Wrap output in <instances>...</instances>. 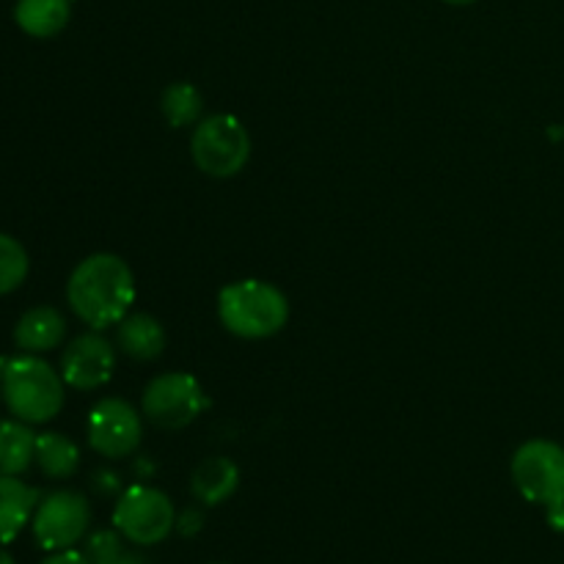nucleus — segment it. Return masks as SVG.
Returning a JSON list of instances; mask_svg holds the SVG:
<instances>
[{"mask_svg": "<svg viewBox=\"0 0 564 564\" xmlns=\"http://www.w3.org/2000/svg\"><path fill=\"white\" fill-rule=\"evenodd\" d=\"M66 301L88 328L102 330L119 325L135 303V273L116 253H91L72 270Z\"/></svg>", "mask_w": 564, "mask_h": 564, "instance_id": "obj_1", "label": "nucleus"}, {"mask_svg": "<svg viewBox=\"0 0 564 564\" xmlns=\"http://www.w3.org/2000/svg\"><path fill=\"white\" fill-rule=\"evenodd\" d=\"M64 375L36 356L11 358L0 369V391L14 419L25 424H47L61 413L66 400Z\"/></svg>", "mask_w": 564, "mask_h": 564, "instance_id": "obj_2", "label": "nucleus"}, {"mask_svg": "<svg viewBox=\"0 0 564 564\" xmlns=\"http://www.w3.org/2000/svg\"><path fill=\"white\" fill-rule=\"evenodd\" d=\"M218 317L224 328L240 339H268L284 330L290 301L270 281H231L218 295Z\"/></svg>", "mask_w": 564, "mask_h": 564, "instance_id": "obj_3", "label": "nucleus"}, {"mask_svg": "<svg viewBox=\"0 0 564 564\" xmlns=\"http://www.w3.org/2000/svg\"><path fill=\"white\" fill-rule=\"evenodd\" d=\"M191 154L202 174L229 180V176L240 174L251 160V135L235 116H209V119L198 121L193 130Z\"/></svg>", "mask_w": 564, "mask_h": 564, "instance_id": "obj_4", "label": "nucleus"}, {"mask_svg": "<svg viewBox=\"0 0 564 564\" xmlns=\"http://www.w3.org/2000/svg\"><path fill=\"white\" fill-rule=\"evenodd\" d=\"M512 482L532 505L554 510L564 505V446L534 438L512 455Z\"/></svg>", "mask_w": 564, "mask_h": 564, "instance_id": "obj_5", "label": "nucleus"}, {"mask_svg": "<svg viewBox=\"0 0 564 564\" xmlns=\"http://www.w3.org/2000/svg\"><path fill=\"white\" fill-rule=\"evenodd\" d=\"M113 527L135 545H158L176 529L174 501L158 488L132 485L119 496L113 510Z\"/></svg>", "mask_w": 564, "mask_h": 564, "instance_id": "obj_6", "label": "nucleus"}, {"mask_svg": "<svg viewBox=\"0 0 564 564\" xmlns=\"http://www.w3.org/2000/svg\"><path fill=\"white\" fill-rule=\"evenodd\" d=\"M204 389L193 375L187 372H165L149 380L143 389L141 411L147 422L160 430H182L202 416Z\"/></svg>", "mask_w": 564, "mask_h": 564, "instance_id": "obj_7", "label": "nucleus"}, {"mask_svg": "<svg viewBox=\"0 0 564 564\" xmlns=\"http://www.w3.org/2000/svg\"><path fill=\"white\" fill-rule=\"evenodd\" d=\"M91 527V505L77 490H55L39 501L31 518L33 538L44 551L75 549Z\"/></svg>", "mask_w": 564, "mask_h": 564, "instance_id": "obj_8", "label": "nucleus"}, {"mask_svg": "<svg viewBox=\"0 0 564 564\" xmlns=\"http://www.w3.org/2000/svg\"><path fill=\"white\" fill-rule=\"evenodd\" d=\"M86 438L97 455L108 460H124L141 446V413L121 397L99 400L86 419Z\"/></svg>", "mask_w": 564, "mask_h": 564, "instance_id": "obj_9", "label": "nucleus"}, {"mask_svg": "<svg viewBox=\"0 0 564 564\" xmlns=\"http://www.w3.org/2000/svg\"><path fill=\"white\" fill-rule=\"evenodd\" d=\"M116 369V347L102 334H80L66 345L61 356V375L66 386L77 391H94L108 386Z\"/></svg>", "mask_w": 564, "mask_h": 564, "instance_id": "obj_10", "label": "nucleus"}, {"mask_svg": "<svg viewBox=\"0 0 564 564\" xmlns=\"http://www.w3.org/2000/svg\"><path fill=\"white\" fill-rule=\"evenodd\" d=\"M66 319L55 306L28 308L14 325V345L22 352H50L64 341Z\"/></svg>", "mask_w": 564, "mask_h": 564, "instance_id": "obj_11", "label": "nucleus"}, {"mask_svg": "<svg viewBox=\"0 0 564 564\" xmlns=\"http://www.w3.org/2000/svg\"><path fill=\"white\" fill-rule=\"evenodd\" d=\"M165 328L152 314H127L116 325V345L132 361H154L165 350Z\"/></svg>", "mask_w": 564, "mask_h": 564, "instance_id": "obj_12", "label": "nucleus"}, {"mask_svg": "<svg viewBox=\"0 0 564 564\" xmlns=\"http://www.w3.org/2000/svg\"><path fill=\"white\" fill-rule=\"evenodd\" d=\"M39 507V490L20 477H0V545L11 543Z\"/></svg>", "mask_w": 564, "mask_h": 564, "instance_id": "obj_13", "label": "nucleus"}, {"mask_svg": "<svg viewBox=\"0 0 564 564\" xmlns=\"http://www.w3.org/2000/svg\"><path fill=\"white\" fill-rule=\"evenodd\" d=\"M240 488V468L229 457H207L191 477V490L204 507L224 505Z\"/></svg>", "mask_w": 564, "mask_h": 564, "instance_id": "obj_14", "label": "nucleus"}, {"mask_svg": "<svg viewBox=\"0 0 564 564\" xmlns=\"http://www.w3.org/2000/svg\"><path fill=\"white\" fill-rule=\"evenodd\" d=\"M72 0H17L14 20L33 39H53L66 28Z\"/></svg>", "mask_w": 564, "mask_h": 564, "instance_id": "obj_15", "label": "nucleus"}, {"mask_svg": "<svg viewBox=\"0 0 564 564\" xmlns=\"http://www.w3.org/2000/svg\"><path fill=\"white\" fill-rule=\"evenodd\" d=\"M36 460V433L25 422H0V477H20Z\"/></svg>", "mask_w": 564, "mask_h": 564, "instance_id": "obj_16", "label": "nucleus"}, {"mask_svg": "<svg viewBox=\"0 0 564 564\" xmlns=\"http://www.w3.org/2000/svg\"><path fill=\"white\" fill-rule=\"evenodd\" d=\"M33 463L47 479H69L80 466V449L69 435L42 433L36 435V460Z\"/></svg>", "mask_w": 564, "mask_h": 564, "instance_id": "obj_17", "label": "nucleus"}, {"mask_svg": "<svg viewBox=\"0 0 564 564\" xmlns=\"http://www.w3.org/2000/svg\"><path fill=\"white\" fill-rule=\"evenodd\" d=\"M160 108H163L165 121L171 127H191L196 124L198 116H202L204 99L202 91H198L193 83H171L163 91V99H160Z\"/></svg>", "mask_w": 564, "mask_h": 564, "instance_id": "obj_18", "label": "nucleus"}, {"mask_svg": "<svg viewBox=\"0 0 564 564\" xmlns=\"http://www.w3.org/2000/svg\"><path fill=\"white\" fill-rule=\"evenodd\" d=\"M28 270H31V259L22 242L0 231V295L20 290L22 281L28 279Z\"/></svg>", "mask_w": 564, "mask_h": 564, "instance_id": "obj_19", "label": "nucleus"}, {"mask_svg": "<svg viewBox=\"0 0 564 564\" xmlns=\"http://www.w3.org/2000/svg\"><path fill=\"white\" fill-rule=\"evenodd\" d=\"M86 560L91 564H116L121 556L127 554L124 543H121V534L119 532H94L91 538L86 540V549H83Z\"/></svg>", "mask_w": 564, "mask_h": 564, "instance_id": "obj_20", "label": "nucleus"}, {"mask_svg": "<svg viewBox=\"0 0 564 564\" xmlns=\"http://www.w3.org/2000/svg\"><path fill=\"white\" fill-rule=\"evenodd\" d=\"M202 527H204L202 512L185 510L182 516H176V529H180L185 538H193V534H198V532H202Z\"/></svg>", "mask_w": 564, "mask_h": 564, "instance_id": "obj_21", "label": "nucleus"}, {"mask_svg": "<svg viewBox=\"0 0 564 564\" xmlns=\"http://www.w3.org/2000/svg\"><path fill=\"white\" fill-rule=\"evenodd\" d=\"M42 564H91V562L86 560V554H83V551L66 549V551H53V554H50Z\"/></svg>", "mask_w": 564, "mask_h": 564, "instance_id": "obj_22", "label": "nucleus"}, {"mask_svg": "<svg viewBox=\"0 0 564 564\" xmlns=\"http://www.w3.org/2000/svg\"><path fill=\"white\" fill-rule=\"evenodd\" d=\"M549 523L556 529V532H564V505L549 510Z\"/></svg>", "mask_w": 564, "mask_h": 564, "instance_id": "obj_23", "label": "nucleus"}, {"mask_svg": "<svg viewBox=\"0 0 564 564\" xmlns=\"http://www.w3.org/2000/svg\"><path fill=\"white\" fill-rule=\"evenodd\" d=\"M116 564H147V562H143L138 554H124Z\"/></svg>", "mask_w": 564, "mask_h": 564, "instance_id": "obj_24", "label": "nucleus"}, {"mask_svg": "<svg viewBox=\"0 0 564 564\" xmlns=\"http://www.w3.org/2000/svg\"><path fill=\"white\" fill-rule=\"evenodd\" d=\"M0 564H17V562L9 556V551H3V545H0Z\"/></svg>", "mask_w": 564, "mask_h": 564, "instance_id": "obj_25", "label": "nucleus"}, {"mask_svg": "<svg viewBox=\"0 0 564 564\" xmlns=\"http://www.w3.org/2000/svg\"><path fill=\"white\" fill-rule=\"evenodd\" d=\"M441 3H449V6H471L477 0H441Z\"/></svg>", "mask_w": 564, "mask_h": 564, "instance_id": "obj_26", "label": "nucleus"}]
</instances>
